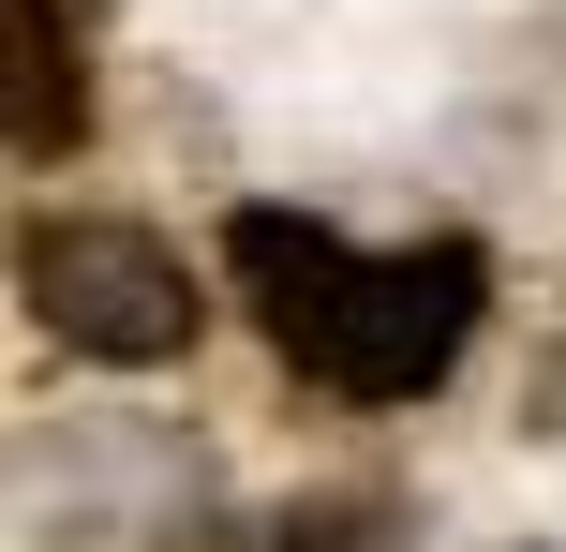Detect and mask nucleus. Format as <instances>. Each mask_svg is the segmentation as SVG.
<instances>
[{
    "label": "nucleus",
    "mask_w": 566,
    "mask_h": 552,
    "mask_svg": "<svg viewBox=\"0 0 566 552\" xmlns=\"http://www.w3.org/2000/svg\"><path fill=\"white\" fill-rule=\"evenodd\" d=\"M224 269H239V314L269 329V358L298 388H328V404H432L448 358L492 314V254L478 239L358 254V239L298 225V209H224Z\"/></svg>",
    "instance_id": "f257e3e1"
},
{
    "label": "nucleus",
    "mask_w": 566,
    "mask_h": 552,
    "mask_svg": "<svg viewBox=\"0 0 566 552\" xmlns=\"http://www.w3.org/2000/svg\"><path fill=\"white\" fill-rule=\"evenodd\" d=\"M15 299H30L45 344L119 358V374L195 344V269H179V239L119 225V209H60V225H30V239H15Z\"/></svg>",
    "instance_id": "f03ea898"
},
{
    "label": "nucleus",
    "mask_w": 566,
    "mask_h": 552,
    "mask_svg": "<svg viewBox=\"0 0 566 552\" xmlns=\"http://www.w3.org/2000/svg\"><path fill=\"white\" fill-rule=\"evenodd\" d=\"M15 165H60L90 149V60H75V15L60 0H15V105H0Z\"/></svg>",
    "instance_id": "7ed1b4c3"
},
{
    "label": "nucleus",
    "mask_w": 566,
    "mask_h": 552,
    "mask_svg": "<svg viewBox=\"0 0 566 552\" xmlns=\"http://www.w3.org/2000/svg\"><path fill=\"white\" fill-rule=\"evenodd\" d=\"M209 552H418V523H402L373 478H328V493H283L254 523H224Z\"/></svg>",
    "instance_id": "20e7f679"
}]
</instances>
